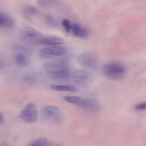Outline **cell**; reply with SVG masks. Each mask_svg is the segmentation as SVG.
<instances>
[{
  "mask_svg": "<svg viewBox=\"0 0 146 146\" xmlns=\"http://www.w3.org/2000/svg\"><path fill=\"white\" fill-rule=\"evenodd\" d=\"M103 74L108 79L119 80L125 76L127 69L125 65L119 62H112L105 64L102 68Z\"/></svg>",
  "mask_w": 146,
  "mask_h": 146,
  "instance_id": "cell-1",
  "label": "cell"
},
{
  "mask_svg": "<svg viewBox=\"0 0 146 146\" xmlns=\"http://www.w3.org/2000/svg\"><path fill=\"white\" fill-rule=\"evenodd\" d=\"M42 114L46 120L55 124L62 123L65 119V116L62 111L54 106H47L44 107L42 109Z\"/></svg>",
  "mask_w": 146,
  "mask_h": 146,
  "instance_id": "cell-2",
  "label": "cell"
},
{
  "mask_svg": "<svg viewBox=\"0 0 146 146\" xmlns=\"http://www.w3.org/2000/svg\"><path fill=\"white\" fill-rule=\"evenodd\" d=\"M64 100L69 102L85 109L96 111L100 107V103L96 100L80 97L67 96L64 97Z\"/></svg>",
  "mask_w": 146,
  "mask_h": 146,
  "instance_id": "cell-3",
  "label": "cell"
},
{
  "mask_svg": "<svg viewBox=\"0 0 146 146\" xmlns=\"http://www.w3.org/2000/svg\"><path fill=\"white\" fill-rule=\"evenodd\" d=\"M43 36L41 33L36 30L27 27L24 28L21 31L19 37L22 41L25 43L37 44Z\"/></svg>",
  "mask_w": 146,
  "mask_h": 146,
  "instance_id": "cell-4",
  "label": "cell"
},
{
  "mask_svg": "<svg viewBox=\"0 0 146 146\" xmlns=\"http://www.w3.org/2000/svg\"><path fill=\"white\" fill-rule=\"evenodd\" d=\"M38 115V110L36 105L33 103H30L25 106L19 116L24 122L31 123L36 121Z\"/></svg>",
  "mask_w": 146,
  "mask_h": 146,
  "instance_id": "cell-5",
  "label": "cell"
},
{
  "mask_svg": "<svg viewBox=\"0 0 146 146\" xmlns=\"http://www.w3.org/2000/svg\"><path fill=\"white\" fill-rule=\"evenodd\" d=\"M74 82L78 85L87 87L91 85L93 81V77L89 72L84 70H76L72 75Z\"/></svg>",
  "mask_w": 146,
  "mask_h": 146,
  "instance_id": "cell-6",
  "label": "cell"
},
{
  "mask_svg": "<svg viewBox=\"0 0 146 146\" xmlns=\"http://www.w3.org/2000/svg\"><path fill=\"white\" fill-rule=\"evenodd\" d=\"M67 52L64 47L56 45L42 48L39 50V54L42 58H46L63 55Z\"/></svg>",
  "mask_w": 146,
  "mask_h": 146,
  "instance_id": "cell-7",
  "label": "cell"
},
{
  "mask_svg": "<svg viewBox=\"0 0 146 146\" xmlns=\"http://www.w3.org/2000/svg\"><path fill=\"white\" fill-rule=\"evenodd\" d=\"M66 67L65 62L62 59L55 60L45 62L42 65L44 71L50 74Z\"/></svg>",
  "mask_w": 146,
  "mask_h": 146,
  "instance_id": "cell-8",
  "label": "cell"
},
{
  "mask_svg": "<svg viewBox=\"0 0 146 146\" xmlns=\"http://www.w3.org/2000/svg\"><path fill=\"white\" fill-rule=\"evenodd\" d=\"M77 60L80 65L87 68H94L96 64L95 59L88 54H84L80 55L78 56Z\"/></svg>",
  "mask_w": 146,
  "mask_h": 146,
  "instance_id": "cell-9",
  "label": "cell"
},
{
  "mask_svg": "<svg viewBox=\"0 0 146 146\" xmlns=\"http://www.w3.org/2000/svg\"><path fill=\"white\" fill-rule=\"evenodd\" d=\"M64 42V40L59 37L54 36H43L37 44L46 45H54L61 44Z\"/></svg>",
  "mask_w": 146,
  "mask_h": 146,
  "instance_id": "cell-10",
  "label": "cell"
},
{
  "mask_svg": "<svg viewBox=\"0 0 146 146\" xmlns=\"http://www.w3.org/2000/svg\"><path fill=\"white\" fill-rule=\"evenodd\" d=\"M14 21L9 15L0 12V28L10 29L13 27Z\"/></svg>",
  "mask_w": 146,
  "mask_h": 146,
  "instance_id": "cell-11",
  "label": "cell"
},
{
  "mask_svg": "<svg viewBox=\"0 0 146 146\" xmlns=\"http://www.w3.org/2000/svg\"><path fill=\"white\" fill-rule=\"evenodd\" d=\"M50 88L56 91H64L77 92L78 89L74 85L69 84L64 85H53L50 86Z\"/></svg>",
  "mask_w": 146,
  "mask_h": 146,
  "instance_id": "cell-12",
  "label": "cell"
},
{
  "mask_svg": "<svg viewBox=\"0 0 146 146\" xmlns=\"http://www.w3.org/2000/svg\"><path fill=\"white\" fill-rule=\"evenodd\" d=\"M70 75V72L67 67L51 74L53 78L59 80L67 79L69 77Z\"/></svg>",
  "mask_w": 146,
  "mask_h": 146,
  "instance_id": "cell-13",
  "label": "cell"
},
{
  "mask_svg": "<svg viewBox=\"0 0 146 146\" xmlns=\"http://www.w3.org/2000/svg\"><path fill=\"white\" fill-rule=\"evenodd\" d=\"M16 64L21 66H25L29 64V60L27 57L24 54L19 53L16 54L14 57Z\"/></svg>",
  "mask_w": 146,
  "mask_h": 146,
  "instance_id": "cell-14",
  "label": "cell"
},
{
  "mask_svg": "<svg viewBox=\"0 0 146 146\" xmlns=\"http://www.w3.org/2000/svg\"><path fill=\"white\" fill-rule=\"evenodd\" d=\"M54 143L49 140L45 138L37 139L29 144V146H49L54 145Z\"/></svg>",
  "mask_w": 146,
  "mask_h": 146,
  "instance_id": "cell-15",
  "label": "cell"
},
{
  "mask_svg": "<svg viewBox=\"0 0 146 146\" xmlns=\"http://www.w3.org/2000/svg\"><path fill=\"white\" fill-rule=\"evenodd\" d=\"M58 0H37V3L39 6L43 7H47L56 4Z\"/></svg>",
  "mask_w": 146,
  "mask_h": 146,
  "instance_id": "cell-16",
  "label": "cell"
},
{
  "mask_svg": "<svg viewBox=\"0 0 146 146\" xmlns=\"http://www.w3.org/2000/svg\"><path fill=\"white\" fill-rule=\"evenodd\" d=\"M62 25L66 32H69L72 30V25L68 19H63L62 21Z\"/></svg>",
  "mask_w": 146,
  "mask_h": 146,
  "instance_id": "cell-17",
  "label": "cell"
},
{
  "mask_svg": "<svg viewBox=\"0 0 146 146\" xmlns=\"http://www.w3.org/2000/svg\"><path fill=\"white\" fill-rule=\"evenodd\" d=\"M82 27L77 24H74L72 25V30L74 35L78 37L81 31Z\"/></svg>",
  "mask_w": 146,
  "mask_h": 146,
  "instance_id": "cell-18",
  "label": "cell"
},
{
  "mask_svg": "<svg viewBox=\"0 0 146 146\" xmlns=\"http://www.w3.org/2000/svg\"><path fill=\"white\" fill-rule=\"evenodd\" d=\"M89 33V31L88 29L85 27L82 28L78 37L84 38L87 37Z\"/></svg>",
  "mask_w": 146,
  "mask_h": 146,
  "instance_id": "cell-19",
  "label": "cell"
},
{
  "mask_svg": "<svg viewBox=\"0 0 146 146\" xmlns=\"http://www.w3.org/2000/svg\"><path fill=\"white\" fill-rule=\"evenodd\" d=\"M146 108V104L145 102L140 103L137 104L135 106V109L138 111L145 110Z\"/></svg>",
  "mask_w": 146,
  "mask_h": 146,
  "instance_id": "cell-20",
  "label": "cell"
},
{
  "mask_svg": "<svg viewBox=\"0 0 146 146\" xmlns=\"http://www.w3.org/2000/svg\"><path fill=\"white\" fill-rule=\"evenodd\" d=\"M4 121V116L3 114L0 112V125Z\"/></svg>",
  "mask_w": 146,
  "mask_h": 146,
  "instance_id": "cell-21",
  "label": "cell"
},
{
  "mask_svg": "<svg viewBox=\"0 0 146 146\" xmlns=\"http://www.w3.org/2000/svg\"><path fill=\"white\" fill-rule=\"evenodd\" d=\"M2 66V64L1 61L0 60V69H1Z\"/></svg>",
  "mask_w": 146,
  "mask_h": 146,
  "instance_id": "cell-22",
  "label": "cell"
}]
</instances>
